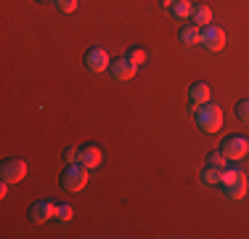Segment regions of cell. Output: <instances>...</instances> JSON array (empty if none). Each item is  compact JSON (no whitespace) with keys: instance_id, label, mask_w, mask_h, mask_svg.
I'll use <instances>...</instances> for the list:
<instances>
[{"instance_id":"cell-1","label":"cell","mask_w":249,"mask_h":239,"mask_svg":"<svg viewBox=\"0 0 249 239\" xmlns=\"http://www.w3.org/2000/svg\"><path fill=\"white\" fill-rule=\"evenodd\" d=\"M194 120H196L201 133H210L212 136V133H217V130L223 128V109L217 104H212V101H207V104L196 106Z\"/></svg>"},{"instance_id":"cell-8","label":"cell","mask_w":249,"mask_h":239,"mask_svg":"<svg viewBox=\"0 0 249 239\" xmlns=\"http://www.w3.org/2000/svg\"><path fill=\"white\" fill-rule=\"evenodd\" d=\"M101 159H104L101 146H96V143H85V146H80L77 162H80L82 167H88V170H96V167H101Z\"/></svg>"},{"instance_id":"cell-23","label":"cell","mask_w":249,"mask_h":239,"mask_svg":"<svg viewBox=\"0 0 249 239\" xmlns=\"http://www.w3.org/2000/svg\"><path fill=\"white\" fill-rule=\"evenodd\" d=\"M164 5H173V3H178V0H162Z\"/></svg>"},{"instance_id":"cell-10","label":"cell","mask_w":249,"mask_h":239,"mask_svg":"<svg viewBox=\"0 0 249 239\" xmlns=\"http://www.w3.org/2000/svg\"><path fill=\"white\" fill-rule=\"evenodd\" d=\"M53 202H48V199H37L32 207H29V220L32 223H45L48 218H53Z\"/></svg>"},{"instance_id":"cell-17","label":"cell","mask_w":249,"mask_h":239,"mask_svg":"<svg viewBox=\"0 0 249 239\" xmlns=\"http://www.w3.org/2000/svg\"><path fill=\"white\" fill-rule=\"evenodd\" d=\"M72 215H74L72 205H56L53 207V218L56 220H64V223H67V220H72Z\"/></svg>"},{"instance_id":"cell-6","label":"cell","mask_w":249,"mask_h":239,"mask_svg":"<svg viewBox=\"0 0 249 239\" xmlns=\"http://www.w3.org/2000/svg\"><path fill=\"white\" fill-rule=\"evenodd\" d=\"M201 45H204L207 51H223L225 48V32L220 27H215V24L201 27Z\"/></svg>"},{"instance_id":"cell-14","label":"cell","mask_w":249,"mask_h":239,"mask_svg":"<svg viewBox=\"0 0 249 239\" xmlns=\"http://www.w3.org/2000/svg\"><path fill=\"white\" fill-rule=\"evenodd\" d=\"M210 21H212V11L207 8V5H194L191 24H196V27H207Z\"/></svg>"},{"instance_id":"cell-9","label":"cell","mask_w":249,"mask_h":239,"mask_svg":"<svg viewBox=\"0 0 249 239\" xmlns=\"http://www.w3.org/2000/svg\"><path fill=\"white\" fill-rule=\"evenodd\" d=\"M111 80H117V82H124V80H133L135 77V72H138V67H135L130 59H117V61H111Z\"/></svg>"},{"instance_id":"cell-20","label":"cell","mask_w":249,"mask_h":239,"mask_svg":"<svg viewBox=\"0 0 249 239\" xmlns=\"http://www.w3.org/2000/svg\"><path fill=\"white\" fill-rule=\"evenodd\" d=\"M56 5L61 14H74L77 11V0H56Z\"/></svg>"},{"instance_id":"cell-15","label":"cell","mask_w":249,"mask_h":239,"mask_svg":"<svg viewBox=\"0 0 249 239\" xmlns=\"http://www.w3.org/2000/svg\"><path fill=\"white\" fill-rule=\"evenodd\" d=\"M220 173H223V170H217V167H210V165H207L204 170H201V181H204L207 186H220Z\"/></svg>"},{"instance_id":"cell-16","label":"cell","mask_w":249,"mask_h":239,"mask_svg":"<svg viewBox=\"0 0 249 239\" xmlns=\"http://www.w3.org/2000/svg\"><path fill=\"white\" fill-rule=\"evenodd\" d=\"M207 165L210 167H217V170H223V167H228V157L217 149V152H212L210 157H207Z\"/></svg>"},{"instance_id":"cell-13","label":"cell","mask_w":249,"mask_h":239,"mask_svg":"<svg viewBox=\"0 0 249 239\" xmlns=\"http://www.w3.org/2000/svg\"><path fill=\"white\" fill-rule=\"evenodd\" d=\"M170 14H173L175 19H191L194 3H191V0H178V3L170 5Z\"/></svg>"},{"instance_id":"cell-4","label":"cell","mask_w":249,"mask_h":239,"mask_svg":"<svg viewBox=\"0 0 249 239\" xmlns=\"http://www.w3.org/2000/svg\"><path fill=\"white\" fill-rule=\"evenodd\" d=\"M24 176H27V162L24 159L11 157V159H5V162L0 165V178H3L5 183H19V181H24Z\"/></svg>"},{"instance_id":"cell-18","label":"cell","mask_w":249,"mask_h":239,"mask_svg":"<svg viewBox=\"0 0 249 239\" xmlns=\"http://www.w3.org/2000/svg\"><path fill=\"white\" fill-rule=\"evenodd\" d=\"M127 59L135 64V67H143V64H146V59H149V53H146L143 48H133V51L127 53Z\"/></svg>"},{"instance_id":"cell-3","label":"cell","mask_w":249,"mask_h":239,"mask_svg":"<svg viewBox=\"0 0 249 239\" xmlns=\"http://www.w3.org/2000/svg\"><path fill=\"white\" fill-rule=\"evenodd\" d=\"M220 152L228 159L239 162V159H244L249 154V139H244V136H228V139L220 143Z\"/></svg>"},{"instance_id":"cell-11","label":"cell","mask_w":249,"mask_h":239,"mask_svg":"<svg viewBox=\"0 0 249 239\" xmlns=\"http://www.w3.org/2000/svg\"><path fill=\"white\" fill-rule=\"evenodd\" d=\"M188 101H191L194 109L201 104H207V101H210V85H207V82H194L191 91H188Z\"/></svg>"},{"instance_id":"cell-19","label":"cell","mask_w":249,"mask_h":239,"mask_svg":"<svg viewBox=\"0 0 249 239\" xmlns=\"http://www.w3.org/2000/svg\"><path fill=\"white\" fill-rule=\"evenodd\" d=\"M236 115L244 125H249V99H241L239 104H236Z\"/></svg>"},{"instance_id":"cell-7","label":"cell","mask_w":249,"mask_h":239,"mask_svg":"<svg viewBox=\"0 0 249 239\" xmlns=\"http://www.w3.org/2000/svg\"><path fill=\"white\" fill-rule=\"evenodd\" d=\"M85 67L90 69V72H96V75H101V72H106L111 67V59H109V53L104 51V48H90V51L85 53Z\"/></svg>"},{"instance_id":"cell-22","label":"cell","mask_w":249,"mask_h":239,"mask_svg":"<svg viewBox=\"0 0 249 239\" xmlns=\"http://www.w3.org/2000/svg\"><path fill=\"white\" fill-rule=\"evenodd\" d=\"M8 186H11V183H5V181L0 183V197H5V194H8Z\"/></svg>"},{"instance_id":"cell-5","label":"cell","mask_w":249,"mask_h":239,"mask_svg":"<svg viewBox=\"0 0 249 239\" xmlns=\"http://www.w3.org/2000/svg\"><path fill=\"white\" fill-rule=\"evenodd\" d=\"M247 189H249V181H247V173H244V170H236V176L231 178L228 183H223L225 197H228V199H233V202L244 199Z\"/></svg>"},{"instance_id":"cell-2","label":"cell","mask_w":249,"mask_h":239,"mask_svg":"<svg viewBox=\"0 0 249 239\" xmlns=\"http://www.w3.org/2000/svg\"><path fill=\"white\" fill-rule=\"evenodd\" d=\"M88 167H82L80 162H72L67 165V170L61 173V178H58V183H61L64 191H72V194H77V191H82L88 186Z\"/></svg>"},{"instance_id":"cell-21","label":"cell","mask_w":249,"mask_h":239,"mask_svg":"<svg viewBox=\"0 0 249 239\" xmlns=\"http://www.w3.org/2000/svg\"><path fill=\"white\" fill-rule=\"evenodd\" d=\"M77 154H80V149H77V146H72V149H67V154H64V159H67V165H72V162H77Z\"/></svg>"},{"instance_id":"cell-24","label":"cell","mask_w":249,"mask_h":239,"mask_svg":"<svg viewBox=\"0 0 249 239\" xmlns=\"http://www.w3.org/2000/svg\"><path fill=\"white\" fill-rule=\"evenodd\" d=\"M43 3H48V0H43Z\"/></svg>"},{"instance_id":"cell-12","label":"cell","mask_w":249,"mask_h":239,"mask_svg":"<svg viewBox=\"0 0 249 239\" xmlns=\"http://www.w3.org/2000/svg\"><path fill=\"white\" fill-rule=\"evenodd\" d=\"M178 38H180V43H183V45H201V27H196V24L180 27Z\"/></svg>"}]
</instances>
